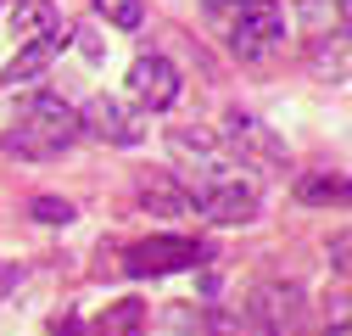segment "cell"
I'll return each mask as SVG.
<instances>
[{
  "mask_svg": "<svg viewBox=\"0 0 352 336\" xmlns=\"http://www.w3.org/2000/svg\"><path fill=\"white\" fill-rule=\"evenodd\" d=\"M84 140V118H78V107H67L62 96H51V90H39V96H28L23 107H17V118H12V129H6V151H17V157H28V162H45V157H62L67 146H78Z\"/></svg>",
  "mask_w": 352,
  "mask_h": 336,
  "instance_id": "1",
  "label": "cell"
},
{
  "mask_svg": "<svg viewBox=\"0 0 352 336\" xmlns=\"http://www.w3.org/2000/svg\"><path fill=\"white\" fill-rule=\"evenodd\" d=\"M207 12L241 62H263L285 45V12L274 0H207Z\"/></svg>",
  "mask_w": 352,
  "mask_h": 336,
  "instance_id": "2",
  "label": "cell"
},
{
  "mask_svg": "<svg viewBox=\"0 0 352 336\" xmlns=\"http://www.w3.org/2000/svg\"><path fill=\"white\" fill-rule=\"evenodd\" d=\"M168 157H173V180H179L190 196H207L218 185L241 180L246 168L230 157V146L207 135V129H168Z\"/></svg>",
  "mask_w": 352,
  "mask_h": 336,
  "instance_id": "3",
  "label": "cell"
},
{
  "mask_svg": "<svg viewBox=\"0 0 352 336\" xmlns=\"http://www.w3.org/2000/svg\"><path fill=\"white\" fill-rule=\"evenodd\" d=\"M218 140L230 146V157H235L241 168H257V174H280V168H291L285 140H280L263 118H252V112H230V118H224V135H218Z\"/></svg>",
  "mask_w": 352,
  "mask_h": 336,
  "instance_id": "4",
  "label": "cell"
},
{
  "mask_svg": "<svg viewBox=\"0 0 352 336\" xmlns=\"http://www.w3.org/2000/svg\"><path fill=\"white\" fill-rule=\"evenodd\" d=\"M246 319H252L257 336H302V319H307L302 286H291V280H263V286H252Z\"/></svg>",
  "mask_w": 352,
  "mask_h": 336,
  "instance_id": "5",
  "label": "cell"
},
{
  "mask_svg": "<svg viewBox=\"0 0 352 336\" xmlns=\"http://www.w3.org/2000/svg\"><path fill=\"white\" fill-rule=\"evenodd\" d=\"M201 258H207V246L190 235H151L123 252V269L129 275H179V269H196Z\"/></svg>",
  "mask_w": 352,
  "mask_h": 336,
  "instance_id": "6",
  "label": "cell"
},
{
  "mask_svg": "<svg viewBox=\"0 0 352 336\" xmlns=\"http://www.w3.org/2000/svg\"><path fill=\"white\" fill-rule=\"evenodd\" d=\"M129 96H135V107H146V112H168L173 101H179V90H185V78H179V67H173L162 51H146V56H135L129 62Z\"/></svg>",
  "mask_w": 352,
  "mask_h": 336,
  "instance_id": "7",
  "label": "cell"
},
{
  "mask_svg": "<svg viewBox=\"0 0 352 336\" xmlns=\"http://www.w3.org/2000/svg\"><path fill=\"white\" fill-rule=\"evenodd\" d=\"M257 202H263V191H257L252 174H241V180H230V185L196 196V207H201L212 224H252V219H257Z\"/></svg>",
  "mask_w": 352,
  "mask_h": 336,
  "instance_id": "8",
  "label": "cell"
},
{
  "mask_svg": "<svg viewBox=\"0 0 352 336\" xmlns=\"http://www.w3.org/2000/svg\"><path fill=\"white\" fill-rule=\"evenodd\" d=\"M84 118V135H101V140H112V146H135L146 129H140V123H135V112H129V107H118V101H90V107H84L78 112Z\"/></svg>",
  "mask_w": 352,
  "mask_h": 336,
  "instance_id": "9",
  "label": "cell"
},
{
  "mask_svg": "<svg viewBox=\"0 0 352 336\" xmlns=\"http://www.w3.org/2000/svg\"><path fill=\"white\" fill-rule=\"evenodd\" d=\"M0 23H6V34L17 39V45H28V39H39V34H56L62 12L51 6V0H6Z\"/></svg>",
  "mask_w": 352,
  "mask_h": 336,
  "instance_id": "10",
  "label": "cell"
},
{
  "mask_svg": "<svg viewBox=\"0 0 352 336\" xmlns=\"http://www.w3.org/2000/svg\"><path fill=\"white\" fill-rule=\"evenodd\" d=\"M307 67L324 84H346L352 78V28L336 34H314V51H307Z\"/></svg>",
  "mask_w": 352,
  "mask_h": 336,
  "instance_id": "11",
  "label": "cell"
},
{
  "mask_svg": "<svg viewBox=\"0 0 352 336\" xmlns=\"http://www.w3.org/2000/svg\"><path fill=\"white\" fill-rule=\"evenodd\" d=\"M62 45H67V28H56V34H39V39H28V45H17V56L0 67V78L6 84H17V78H39L56 56H62Z\"/></svg>",
  "mask_w": 352,
  "mask_h": 336,
  "instance_id": "12",
  "label": "cell"
},
{
  "mask_svg": "<svg viewBox=\"0 0 352 336\" xmlns=\"http://www.w3.org/2000/svg\"><path fill=\"white\" fill-rule=\"evenodd\" d=\"M291 191H296L302 207H352V180L330 174V168H307V174H296Z\"/></svg>",
  "mask_w": 352,
  "mask_h": 336,
  "instance_id": "13",
  "label": "cell"
},
{
  "mask_svg": "<svg viewBox=\"0 0 352 336\" xmlns=\"http://www.w3.org/2000/svg\"><path fill=\"white\" fill-rule=\"evenodd\" d=\"M135 196H140V207H151V213H168V219L196 213V196H190L179 180H173V174H151V180H140Z\"/></svg>",
  "mask_w": 352,
  "mask_h": 336,
  "instance_id": "14",
  "label": "cell"
},
{
  "mask_svg": "<svg viewBox=\"0 0 352 336\" xmlns=\"http://www.w3.org/2000/svg\"><path fill=\"white\" fill-rule=\"evenodd\" d=\"M146 330V303L140 297H118L90 319V336H140Z\"/></svg>",
  "mask_w": 352,
  "mask_h": 336,
  "instance_id": "15",
  "label": "cell"
},
{
  "mask_svg": "<svg viewBox=\"0 0 352 336\" xmlns=\"http://www.w3.org/2000/svg\"><path fill=\"white\" fill-rule=\"evenodd\" d=\"M302 23L314 34H336V28H352V0H302Z\"/></svg>",
  "mask_w": 352,
  "mask_h": 336,
  "instance_id": "16",
  "label": "cell"
},
{
  "mask_svg": "<svg viewBox=\"0 0 352 336\" xmlns=\"http://www.w3.org/2000/svg\"><path fill=\"white\" fill-rule=\"evenodd\" d=\"M96 17H107L112 28H140L146 23V0H90Z\"/></svg>",
  "mask_w": 352,
  "mask_h": 336,
  "instance_id": "17",
  "label": "cell"
},
{
  "mask_svg": "<svg viewBox=\"0 0 352 336\" xmlns=\"http://www.w3.org/2000/svg\"><path fill=\"white\" fill-rule=\"evenodd\" d=\"M28 213H34L39 224H73V202H67V196H34Z\"/></svg>",
  "mask_w": 352,
  "mask_h": 336,
  "instance_id": "18",
  "label": "cell"
},
{
  "mask_svg": "<svg viewBox=\"0 0 352 336\" xmlns=\"http://www.w3.org/2000/svg\"><path fill=\"white\" fill-rule=\"evenodd\" d=\"M330 269L352 280V230H336L330 235Z\"/></svg>",
  "mask_w": 352,
  "mask_h": 336,
  "instance_id": "19",
  "label": "cell"
},
{
  "mask_svg": "<svg viewBox=\"0 0 352 336\" xmlns=\"http://www.w3.org/2000/svg\"><path fill=\"white\" fill-rule=\"evenodd\" d=\"M17 286H23V264L17 258H0V303H6Z\"/></svg>",
  "mask_w": 352,
  "mask_h": 336,
  "instance_id": "20",
  "label": "cell"
},
{
  "mask_svg": "<svg viewBox=\"0 0 352 336\" xmlns=\"http://www.w3.org/2000/svg\"><path fill=\"white\" fill-rule=\"evenodd\" d=\"M324 336H352V325H330V330H324Z\"/></svg>",
  "mask_w": 352,
  "mask_h": 336,
  "instance_id": "21",
  "label": "cell"
},
{
  "mask_svg": "<svg viewBox=\"0 0 352 336\" xmlns=\"http://www.w3.org/2000/svg\"><path fill=\"white\" fill-rule=\"evenodd\" d=\"M0 12H6V0H0Z\"/></svg>",
  "mask_w": 352,
  "mask_h": 336,
  "instance_id": "22",
  "label": "cell"
}]
</instances>
